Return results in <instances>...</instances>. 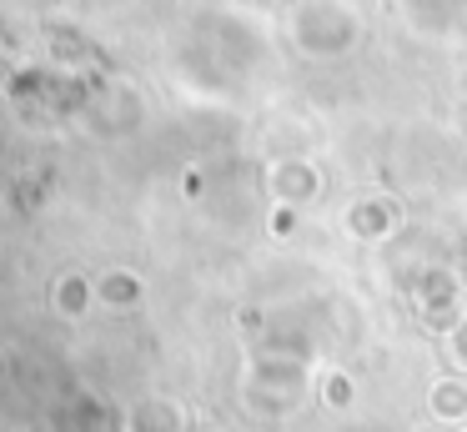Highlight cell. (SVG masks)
I'll list each match as a JSON object with an SVG mask.
<instances>
[]
</instances>
